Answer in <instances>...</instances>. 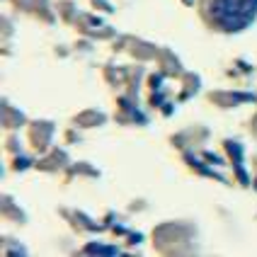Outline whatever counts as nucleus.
<instances>
[{"label":"nucleus","instance_id":"1","mask_svg":"<svg viewBox=\"0 0 257 257\" xmlns=\"http://www.w3.org/2000/svg\"><path fill=\"white\" fill-rule=\"evenodd\" d=\"M206 20L223 32H240L257 17V0H206Z\"/></svg>","mask_w":257,"mask_h":257},{"label":"nucleus","instance_id":"2","mask_svg":"<svg viewBox=\"0 0 257 257\" xmlns=\"http://www.w3.org/2000/svg\"><path fill=\"white\" fill-rule=\"evenodd\" d=\"M85 252H102V255H119L116 247H104V245H87Z\"/></svg>","mask_w":257,"mask_h":257}]
</instances>
